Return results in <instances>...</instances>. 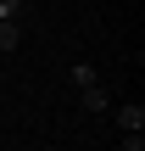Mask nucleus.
Instances as JSON below:
<instances>
[{
  "instance_id": "f257e3e1",
  "label": "nucleus",
  "mask_w": 145,
  "mask_h": 151,
  "mask_svg": "<svg viewBox=\"0 0 145 151\" xmlns=\"http://www.w3.org/2000/svg\"><path fill=\"white\" fill-rule=\"evenodd\" d=\"M117 129H123V134H129V129H145V106H140V101L117 106Z\"/></svg>"
},
{
  "instance_id": "f03ea898",
  "label": "nucleus",
  "mask_w": 145,
  "mask_h": 151,
  "mask_svg": "<svg viewBox=\"0 0 145 151\" xmlns=\"http://www.w3.org/2000/svg\"><path fill=\"white\" fill-rule=\"evenodd\" d=\"M67 78H73L78 90H89V84H101V73H95L89 62H73V67H67Z\"/></svg>"
},
{
  "instance_id": "7ed1b4c3",
  "label": "nucleus",
  "mask_w": 145,
  "mask_h": 151,
  "mask_svg": "<svg viewBox=\"0 0 145 151\" xmlns=\"http://www.w3.org/2000/svg\"><path fill=\"white\" fill-rule=\"evenodd\" d=\"M78 95H84V106H89V112H112V95H106L101 84H89V90H78Z\"/></svg>"
},
{
  "instance_id": "20e7f679",
  "label": "nucleus",
  "mask_w": 145,
  "mask_h": 151,
  "mask_svg": "<svg viewBox=\"0 0 145 151\" xmlns=\"http://www.w3.org/2000/svg\"><path fill=\"white\" fill-rule=\"evenodd\" d=\"M17 45H22V22H6V17H0V56L17 50Z\"/></svg>"
},
{
  "instance_id": "39448f33",
  "label": "nucleus",
  "mask_w": 145,
  "mask_h": 151,
  "mask_svg": "<svg viewBox=\"0 0 145 151\" xmlns=\"http://www.w3.org/2000/svg\"><path fill=\"white\" fill-rule=\"evenodd\" d=\"M0 17L6 22H22V0H0Z\"/></svg>"
},
{
  "instance_id": "423d86ee",
  "label": "nucleus",
  "mask_w": 145,
  "mask_h": 151,
  "mask_svg": "<svg viewBox=\"0 0 145 151\" xmlns=\"http://www.w3.org/2000/svg\"><path fill=\"white\" fill-rule=\"evenodd\" d=\"M123 151H145V129H129L123 134Z\"/></svg>"
}]
</instances>
